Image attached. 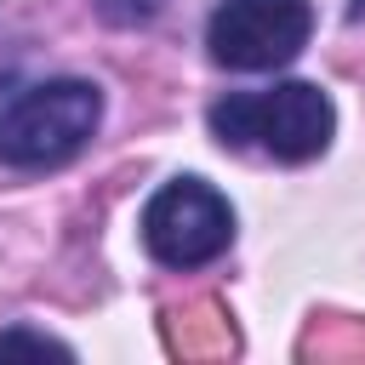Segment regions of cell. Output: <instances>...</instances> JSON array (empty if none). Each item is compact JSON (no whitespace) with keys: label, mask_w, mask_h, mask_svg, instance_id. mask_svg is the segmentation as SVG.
I'll return each instance as SVG.
<instances>
[{"label":"cell","mask_w":365,"mask_h":365,"mask_svg":"<svg viewBox=\"0 0 365 365\" xmlns=\"http://www.w3.org/2000/svg\"><path fill=\"white\" fill-rule=\"evenodd\" d=\"M211 137L240 154H268L279 165L319 160L336 131V108L308 80H279L262 91H228L211 103Z\"/></svg>","instance_id":"cell-1"},{"label":"cell","mask_w":365,"mask_h":365,"mask_svg":"<svg viewBox=\"0 0 365 365\" xmlns=\"http://www.w3.org/2000/svg\"><path fill=\"white\" fill-rule=\"evenodd\" d=\"M97 125H103V91L91 80H74V74L40 80L0 108V165L51 171L74 160Z\"/></svg>","instance_id":"cell-2"},{"label":"cell","mask_w":365,"mask_h":365,"mask_svg":"<svg viewBox=\"0 0 365 365\" xmlns=\"http://www.w3.org/2000/svg\"><path fill=\"white\" fill-rule=\"evenodd\" d=\"M137 228H143V245L160 268H205L234 245V211L200 177H171L143 205Z\"/></svg>","instance_id":"cell-3"},{"label":"cell","mask_w":365,"mask_h":365,"mask_svg":"<svg viewBox=\"0 0 365 365\" xmlns=\"http://www.w3.org/2000/svg\"><path fill=\"white\" fill-rule=\"evenodd\" d=\"M314 34V6L308 0H222L205 23V46L211 63L240 68V74H262V68H285Z\"/></svg>","instance_id":"cell-4"},{"label":"cell","mask_w":365,"mask_h":365,"mask_svg":"<svg viewBox=\"0 0 365 365\" xmlns=\"http://www.w3.org/2000/svg\"><path fill=\"white\" fill-rule=\"evenodd\" d=\"M160 6H165V0H97V17L114 23V29H137V23H148Z\"/></svg>","instance_id":"cell-5"},{"label":"cell","mask_w":365,"mask_h":365,"mask_svg":"<svg viewBox=\"0 0 365 365\" xmlns=\"http://www.w3.org/2000/svg\"><path fill=\"white\" fill-rule=\"evenodd\" d=\"M17 348H29V354H68L63 342H51L40 331H0V354H17Z\"/></svg>","instance_id":"cell-6"},{"label":"cell","mask_w":365,"mask_h":365,"mask_svg":"<svg viewBox=\"0 0 365 365\" xmlns=\"http://www.w3.org/2000/svg\"><path fill=\"white\" fill-rule=\"evenodd\" d=\"M348 17H365V0H354V6H348Z\"/></svg>","instance_id":"cell-7"}]
</instances>
